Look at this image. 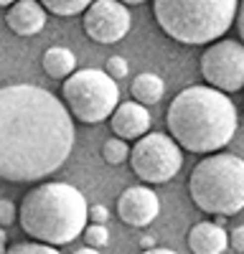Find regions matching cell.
<instances>
[{
  "mask_svg": "<svg viewBox=\"0 0 244 254\" xmlns=\"http://www.w3.org/2000/svg\"><path fill=\"white\" fill-rule=\"evenodd\" d=\"M74 120L51 92L33 84L0 89V178L31 183L56 173L74 147Z\"/></svg>",
  "mask_w": 244,
  "mask_h": 254,
  "instance_id": "1",
  "label": "cell"
},
{
  "mask_svg": "<svg viewBox=\"0 0 244 254\" xmlns=\"http://www.w3.org/2000/svg\"><path fill=\"white\" fill-rule=\"evenodd\" d=\"M171 137L188 153H216L229 145L237 132V107L214 87H186L178 92L166 112Z\"/></svg>",
  "mask_w": 244,
  "mask_h": 254,
  "instance_id": "2",
  "label": "cell"
},
{
  "mask_svg": "<svg viewBox=\"0 0 244 254\" xmlns=\"http://www.w3.org/2000/svg\"><path fill=\"white\" fill-rule=\"evenodd\" d=\"M89 206L81 190L69 183H44L31 188L20 201V226L44 244H69L84 234Z\"/></svg>",
  "mask_w": 244,
  "mask_h": 254,
  "instance_id": "3",
  "label": "cell"
},
{
  "mask_svg": "<svg viewBox=\"0 0 244 254\" xmlns=\"http://www.w3.org/2000/svg\"><path fill=\"white\" fill-rule=\"evenodd\" d=\"M155 20L178 44H214L237 20L239 0H155Z\"/></svg>",
  "mask_w": 244,
  "mask_h": 254,
  "instance_id": "4",
  "label": "cell"
},
{
  "mask_svg": "<svg viewBox=\"0 0 244 254\" xmlns=\"http://www.w3.org/2000/svg\"><path fill=\"white\" fill-rule=\"evenodd\" d=\"M188 193L203 214H239L244 208V160L232 153L206 155L188 178Z\"/></svg>",
  "mask_w": 244,
  "mask_h": 254,
  "instance_id": "5",
  "label": "cell"
},
{
  "mask_svg": "<svg viewBox=\"0 0 244 254\" xmlns=\"http://www.w3.org/2000/svg\"><path fill=\"white\" fill-rule=\"evenodd\" d=\"M64 102L76 120L97 125L112 117L120 107V89L107 71L81 69L64 81Z\"/></svg>",
  "mask_w": 244,
  "mask_h": 254,
  "instance_id": "6",
  "label": "cell"
},
{
  "mask_svg": "<svg viewBox=\"0 0 244 254\" xmlns=\"http://www.w3.org/2000/svg\"><path fill=\"white\" fill-rule=\"evenodd\" d=\"M183 165L181 145L166 132H148L130 153L132 173L145 183H168Z\"/></svg>",
  "mask_w": 244,
  "mask_h": 254,
  "instance_id": "7",
  "label": "cell"
},
{
  "mask_svg": "<svg viewBox=\"0 0 244 254\" xmlns=\"http://www.w3.org/2000/svg\"><path fill=\"white\" fill-rule=\"evenodd\" d=\"M201 76L209 87L232 94L244 87V44L219 38L201 54Z\"/></svg>",
  "mask_w": 244,
  "mask_h": 254,
  "instance_id": "8",
  "label": "cell"
},
{
  "mask_svg": "<svg viewBox=\"0 0 244 254\" xmlns=\"http://www.w3.org/2000/svg\"><path fill=\"white\" fill-rule=\"evenodd\" d=\"M132 18L125 3L120 0H94L84 13V33L97 44H117L127 36Z\"/></svg>",
  "mask_w": 244,
  "mask_h": 254,
  "instance_id": "9",
  "label": "cell"
},
{
  "mask_svg": "<svg viewBox=\"0 0 244 254\" xmlns=\"http://www.w3.org/2000/svg\"><path fill=\"white\" fill-rule=\"evenodd\" d=\"M158 211H160V198L148 186H130L117 198V216L135 229L153 224L158 219Z\"/></svg>",
  "mask_w": 244,
  "mask_h": 254,
  "instance_id": "10",
  "label": "cell"
},
{
  "mask_svg": "<svg viewBox=\"0 0 244 254\" xmlns=\"http://www.w3.org/2000/svg\"><path fill=\"white\" fill-rule=\"evenodd\" d=\"M110 125L117 137L122 140H140L150 132V112L145 104L140 102H122L115 110V115L110 117Z\"/></svg>",
  "mask_w": 244,
  "mask_h": 254,
  "instance_id": "11",
  "label": "cell"
},
{
  "mask_svg": "<svg viewBox=\"0 0 244 254\" xmlns=\"http://www.w3.org/2000/svg\"><path fill=\"white\" fill-rule=\"evenodd\" d=\"M5 23L15 36H36L46 26V8L41 0H18L8 8Z\"/></svg>",
  "mask_w": 244,
  "mask_h": 254,
  "instance_id": "12",
  "label": "cell"
},
{
  "mask_svg": "<svg viewBox=\"0 0 244 254\" xmlns=\"http://www.w3.org/2000/svg\"><path fill=\"white\" fill-rule=\"evenodd\" d=\"M229 247V234L214 221H198L188 231V249L193 254H221Z\"/></svg>",
  "mask_w": 244,
  "mask_h": 254,
  "instance_id": "13",
  "label": "cell"
},
{
  "mask_svg": "<svg viewBox=\"0 0 244 254\" xmlns=\"http://www.w3.org/2000/svg\"><path fill=\"white\" fill-rule=\"evenodd\" d=\"M76 69V56L66 46H51L44 54V71L51 79H69Z\"/></svg>",
  "mask_w": 244,
  "mask_h": 254,
  "instance_id": "14",
  "label": "cell"
},
{
  "mask_svg": "<svg viewBox=\"0 0 244 254\" xmlns=\"http://www.w3.org/2000/svg\"><path fill=\"white\" fill-rule=\"evenodd\" d=\"M130 92H132L135 102H140V104H145V107H150V104H158V102L163 99V92H166V84H163V79H160L158 74L145 71V74L135 76V81H132Z\"/></svg>",
  "mask_w": 244,
  "mask_h": 254,
  "instance_id": "15",
  "label": "cell"
},
{
  "mask_svg": "<svg viewBox=\"0 0 244 254\" xmlns=\"http://www.w3.org/2000/svg\"><path fill=\"white\" fill-rule=\"evenodd\" d=\"M94 0H41L49 13L54 15H76V13H87V8Z\"/></svg>",
  "mask_w": 244,
  "mask_h": 254,
  "instance_id": "16",
  "label": "cell"
},
{
  "mask_svg": "<svg viewBox=\"0 0 244 254\" xmlns=\"http://www.w3.org/2000/svg\"><path fill=\"white\" fill-rule=\"evenodd\" d=\"M132 150L127 147V140H122V137H112L105 142V147H102V158H105V163L110 165H122L127 160Z\"/></svg>",
  "mask_w": 244,
  "mask_h": 254,
  "instance_id": "17",
  "label": "cell"
},
{
  "mask_svg": "<svg viewBox=\"0 0 244 254\" xmlns=\"http://www.w3.org/2000/svg\"><path fill=\"white\" fill-rule=\"evenodd\" d=\"M84 242H87V247H94V249H102V247H107L110 244V229H107V224H89L87 229H84Z\"/></svg>",
  "mask_w": 244,
  "mask_h": 254,
  "instance_id": "18",
  "label": "cell"
},
{
  "mask_svg": "<svg viewBox=\"0 0 244 254\" xmlns=\"http://www.w3.org/2000/svg\"><path fill=\"white\" fill-rule=\"evenodd\" d=\"M8 254H61V252L44 242H20V244L10 247Z\"/></svg>",
  "mask_w": 244,
  "mask_h": 254,
  "instance_id": "19",
  "label": "cell"
},
{
  "mask_svg": "<svg viewBox=\"0 0 244 254\" xmlns=\"http://www.w3.org/2000/svg\"><path fill=\"white\" fill-rule=\"evenodd\" d=\"M127 61L122 59V56H110L107 59V74L117 81V79H122V76H127Z\"/></svg>",
  "mask_w": 244,
  "mask_h": 254,
  "instance_id": "20",
  "label": "cell"
},
{
  "mask_svg": "<svg viewBox=\"0 0 244 254\" xmlns=\"http://www.w3.org/2000/svg\"><path fill=\"white\" fill-rule=\"evenodd\" d=\"M15 221V206L8 198H0V226H10Z\"/></svg>",
  "mask_w": 244,
  "mask_h": 254,
  "instance_id": "21",
  "label": "cell"
},
{
  "mask_svg": "<svg viewBox=\"0 0 244 254\" xmlns=\"http://www.w3.org/2000/svg\"><path fill=\"white\" fill-rule=\"evenodd\" d=\"M89 219H92V224H107L110 221V208L102 206V203L89 206Z\"/></svg>",
  "mask_w": 244,
  "mask_h": 254,
  "instance_id": "22",
  "label": "cell"
},
{
  "mask_svg": "<svg viewBox=\"0 0 244 254\" xmlns=\"http://www.w3.org/2000/svg\"><path fill=\"white\" fill-rule=\"evenodd\" d=\"M229 244H232V249H234V252L244 254V224L232 229V234H229Z\"/></svg>",
  "mask_w": 244,
  "mask_h": 254,
  "instance_id": "23",
  "label": "cell"
},
{
  "mask_svg": "<svg viewBox=\"0 0 244 254\" xmlns=\"http://www.w3.org/2000/svg\"><path fill=\"white\" fill-rule=\"evenodd\" d=\"M237 31H239V38L244 41V0L239 3V13H237Z\"/></svg>",
  "mask_w": 244,
  "mask_h": 254,
  "instance_id": "24",
  "label": "cell"
},
{
  "mask_svg": "<svg viewBox=\"0 0 244 254\" xmlns=\"http://www.w3.org/2000/svg\"><path fill=\"white\" fill-rule=\"evenodd\" d=\"M5 244H8V234H5V226H0V254H8Z\"/></svg>",
  "mask_w": 244,
  "mask_h": 254,
  "instance_id": "25",
  "label": "cell"
},
{
  "mask_svg": "<svg viewBox=\"0 0 244 254\" xmlns=\"http://www.w3.org/2000/svg\"><path fill=\"white\" fill-rule=\"evenodd\" d=\"M142 254H178V252H171V249H145Z\"/></svg>",
  "mask_w": 244,
  "mask_h": 254,
  "instance_id": "26",
  "label": "cell"
},
{
  "mask_svg": "<svg viewBox=\"0 0 244 254\" xmlns=\"http://www.w3.org/2000/svg\"><path fill=\"white\" fill-rule=\"evenodd\" d=\"M74 254H99V249H94V247H84V249H76Z\"/></svg>",
  "mask_w": 244,
  "mask_h": 254,
  "instance_id": "27",
  "label": "cell"
},
{
  "mask_svg": "<svg viewBox=\"0 0 244 254\" xmlns=\"http://www.w3.org/2000/svg\"><path fill=\"white\" fill-rule=\"evenodd\" d=\"M140 244H142V247H148V249H153V244H155V242H153V237H142V239H140Z\"/></svg>",
  "mask_w": 244,
  "mask_h": 254,
  "instance_id": "28",
  "label": "cell"
},
{
  "mask_svg": "<svg viewBox=\"0 0 244 254\" xmlns=\"http://www.w3.org/2000/svg\"><path fill=\"white\" fill-rule=\"evenodd\" d=\"M120 3H125V5H140V3H145V0H120Z\"/></svg>",
  "mask_w": 244,
  "mask_h": 254,
  "instance_id": "29",
  "label": "cell"
},
{
  "mask_svg": "<svg viewBox=\"0 0 244 254\" xmlns=\"http://www.w3.org/2000/svg\"><path fill=\"white\" fill-rule=\"evenodd\" d=\"M13 3H18V0H0V8H5V5H13Z\"/></svg>",
  "mask_w": 244,
  "mask_h": 254,
  "instance_id": "30",
  "label": "cell"
}]
</instances>
